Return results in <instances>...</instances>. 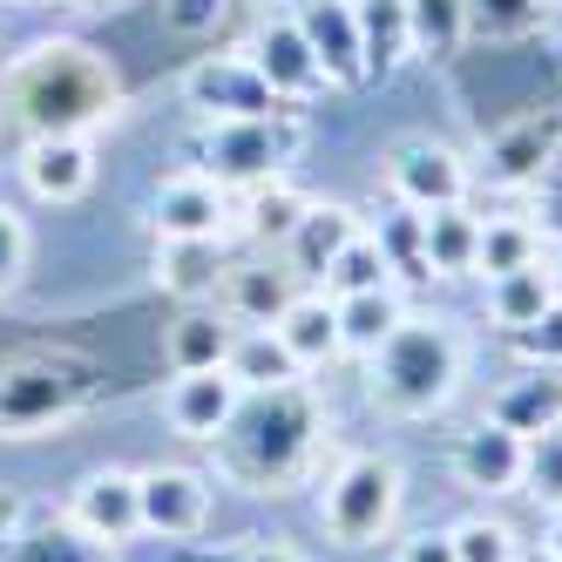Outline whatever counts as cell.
Returning a JSON list of instances; mask_svg holds the SVG:
<instances>
[{
  "label": "cell",
  "instance_id": "obj_31",
  "mask_svg": "<svg viewBox=\"0 0 562 562\" xmlns=\"http://www.w3.org/2000/svg\"><path fill=\"white\" fill-rule=\"evenodd\" d=\"M521 265H542V231L536 217H481V258L474 278H502Z\"/></svg>",
  "mask_w": 562,
  "mask_h": 562
},
{
  "label": "cell",
  "instance_id": "obj_39",
  "mask_svg": "<svg viewBox=\"0 0 562 562\" xmlns=\"http://www.w3.org/2000/svg\"><path fill=\"white\" fill-rule=\"evenodd\" d=\"M27 251H34V237H27V224L0 204V299H8L21 278H27Z\"/></svg>",
  "mask_w": 562,
  "mask_h": 562
},
{
  "label": "cell",
  "instance_id": "obj_40",
  "mask_svg": "<svg viewBox=\"0 0 562 562\" xmlns=\"http://www.w3.org/2000/svg\"><path fill=\"white\" fill-rule=\"evenodd\" d=\"M164 8V21L177 27V34H211L224 14H231V0H156Z\"/></svg>",
  "mask_w": 562,
  "mask_h": 562
},
{
  "label": "cell",
  "instance_id": "obj_27",
  "mask_svg": "<svg viewBox=\"0 0 562 562\" xmlns=\"http://www.w3.org/2000/svg\"><path fill=\"white\" fill-rule=\"evenodd\" d=\"M305 211H312V196L292 190L285 177H271V183H258V190H237V231H245L251 245H285Z\"/></svg>",
  "mask_w": 562,
  "mask_h": 562
},
{
  "label": "cell",
  "instance_id": "obj_36",
  "mask_svg": "<svg viewBox=\"0 0 562 562\" xmlns=\"http://www.w3.org/2000/svg\"><path fill=\"white\" fill-rule=\"evenodd\" d=\"M521 495L536 508H562V427L529 440V461H521Z\"/></svg>",
  "mask_w": 562,
  "mask_h": 562
},
{
  "label": "cell",
  "instance_id": "obj_3",
  "mask_svg": "<svg viewBox=\"0 0 562 562\" xmlns=\"http://www.w3.org/2000/svg\"><path fill=\"white\" fill-rule=\"evenodd\" d=\"M461 373H468V339L448 318H414L407 312V326L367 359V393L393 420H427L461 393Z\"/></svg>",
  "mask_w": 562,
  "mask_h": 562
},
{
  "label": "cell",
  "instance_id": "obj_45",
  "mask_svg": "<svg viewBox=\"0 0 562 562\" xmlns=\"http://www.w3.org/2000/svg\"><path fill=\"white\" fill-rule=\"evenodd\" d=\"M542 271H549V292L562 299V251H555V258H542Z\"/></svg>",
  "mask_w": 562,
  "mask_h": 562
},
{
  "label": "cell",
  "instance_id": "obj_24",
  "mask_svg": "<svg viewBox=\"0 0 562 562\" xmlns=\"http://www.w3.org/2000/svg\"><path fill=\"white\" fill-rule=\"evenodd\" d=\"M420 251H427V278H474L481 258V217L468 204L427 211L420 217Z\"/></svg>",
  "mask_w": 562,
  "mask_h": 562
},
{
  "label": "cell",
  "instance_id": "obj_12",
  "mask_svg": "<svg viewBox=\"0 0 562 562\" xmlns=\"http://www.w3.org/2000/svg\"><path fill=\"white\" fill-rule=\"evenodd\" d=\"M75 529L102 549H123L143 536V488H136V468H89L82 481L68 488V508H61Z\"/></svg>",
  "mask_w": 562,
  "mask_h": 562
},
{
  "label": "cell",
  "instance_id": "obj_5",
  "mask_svg": "<svg viewBox=\"0 0 562 562\" xmlns=\"http://www.w3.org/2000/svg\"><path fill=\"white\" fill-rule=\"evenodd\" d=\"M305 149V115H231V123H204L190 136V170H204L224 190H258L271 177H285Z\"/></svg>",
  "mask_w": 562,
  "mask_h": 562
},
{
  "label": "cell",
  "instance_id": "obj_38",
  "mask_svg": "<svg viewBox=\"0 0 562 562\" xmlns=\"http://www.w3.org/2000/svg\"><path fill=\"white\" fill-rule=\"evenodd\" d=\"M508 346H515L521 367H562V299H549V305H542L536 326L508 333Z\"/></svg>",
  "mask_w": 562,
  "mask_h": 562
},
{
  "label": "cell",
  "instance_id": "obj_17",
  "mask_svg": "<svg viewBox=\"0 0 562 562\" xmlns=\"http://www.w3.org/2000/svg\"><path fill=\"white\" fill-rule=\"evenodd\" d=\"M292 14L305 27L318 68H326V82L333 89H367V55H359V14H352V0H299Z\"/></svg>",
  "mask_w": 562,
  "mask_h": 562
},
{
  "label": "cell",
  "instance_id": "obj_2",
  "mask_svg": "<svg viewBox=\"0 0 562 562\" xmlns=\"http://www.w3.org/2000/svg\"><path fill=\"white\" fill-rule=\"evenodd\" d=\"M211 448H217V474L237 481L245 495H285L312 474L318 448H326V400H318L305 380L245 393L231 427L211 440Z\"/></svg>",
  "mask_w": 562,
  "mask_h": 562
},
{
  "label": "cell",
  "instance_id": "obj_35",
  "mask_svg": "<svg viewBox=\"0 0 562 562\" xmlns=\"http://www.w3.org/2000/svg\"><path fill=\"white\" fill-rule=\"evenodd\" d=\"M448 542H454L461 562H521V536L502 515H461L448 529Z\"/></svg>",
  "mask_w": 562,
  "mask_h": 562
},
{
  "label": "cell",
  "instance_id": "obj_43",
  "mask_svg": "<svg viewBox=\"0 0 562 562\" xmlns=\"http://www.w3.org/2000/svg\"><path fill=\"white\" fill-rule=\"evenodd\" d=\"M536 190H542V204H536V217H542V224H536V231H542V237H562V164H555Z\"/></svg>",
  "mask_w": 562,
  "mask_h": 562
},
{
  "label": "cell",
  "instance_id": "obj_11",
  "mask_svg": "<svg viewBox=\"0 0 562 562\" xmlns=\"http://www.w3.org/2000/svg\"><path fill=\"white\" fill-rule=\"evenodd\" d=\"M245 55H251V68H258L265 82H271V95H278V102H312V95H326V89H333V82H326V68H318V55H312V42H305V27H299V14H292V8L265 14V21L251 27Z\"/></svg>",
  "mask_w": 562,
  "mask_h": 562
},
{
  "label": "cell",
  "instance_id": "obj_32",
  "mask_svg": "<svg viewBox=\"0 0 562 562\" xmlns=\"http://www.w3.org/2000/svg\"><path fill=\"white\" fill-rule=\"evenodd\" d=\"M555 21V0H468V42H529Z\"/></svg>",
  "mask_w": 562,
  "mask_h": 562
},
{
  "label": "cell",
  "instance_id": "obj_29",
  "mask_svg": "<svg viewBox=\"0 0 562 562\" xmlns=\"http://www.w3.org/2000/svg\"><path fill=\"white\" fill-rule=\"evenodd\" d=\"M0 562H115V549L89 542V536L61 515V521H27L21 536H8Z\"/></svg>",
  "mask_w": 562,
  "mask_h": 562
},
{
  "label": "cell",
  "instance_id": "obj_9",
  "mask_svg": "<svg viewBox=\"0 0 562 562\" xmlns=\"http://www.w3.org/2000/svg\"><path fill=\"white\" fill-rule=\"evenodd\" d=\"M555 164H562V115L529 109V115H515V123H502L488 143H481L474 183H488V190H536Z\"/></svg>",
  "mask_w": 562,
  "mask_h": 562
},
{
  "label": "cell",
  "instance_id": "obj_49",
  "mask_svg": "<svg viewBox=\"0 0 562 562\" xmlns=\"http://www.w3.org/2000/svg\"><path fill=\"white\" fill-rule=\"evenodd\" d=\"M542 562H549V555H542Z\"/></svg>",
  "mask_w": 562,
  "mask_h": 562
},
{
  "label": "cell",
  "instance_id": "obj_28",
  "mask_svg": "<svg viewBox=\"0 0 562 562\" xmlns=\"http://www.w3.org/2000/svg\"><path fill=\"white\" fill-rule=\"evenodd\" d=\"M278 339L292 346L299 367H326V359H339V305L326 292H299L292 312L278 318Z\"/></svg>",
  "mask_w": 562,
  "mask_h": 562
},
{
  "label": "cell",
  "instance_id": "obj_10",
  "mask_svg": "<svg viewBox=\"0 0 562 562\" xmlns=\"http://www.w3.org/2000/svg\"><path fill=\"white\" fill-rule=\"evenodd\" d=\"M183 109L196 115V123H231V115H278L292 102H278L271 82L251 68V55H204L190 75H183Z\"/></svg>",
  "mask_w": 562,
  "mask_h": 562
},
{
  "label": "cell",
  "instance_id": "obj_1",
  "mask_svg": "<svg viewBox=\"0 0 562 562\" xmlns=\"http://www.w3.org/2000/svg\"><path fill=\"white\" fill-rule=\"evenodd\" d=\"M123 115V75L89 42H34L0 75V130L34 136H95Z\"/></svg>",
  "mask_w": 562,
  "mask_h": 562
},
{
  "label": "cell",
  "instance_id": "obj_20",
  "mask_svg": "<svg viewBox=\"0 0 562 562\" xmlns=\"http://www.w3.org/2000/svg\"><path fill=\"white\" fill-rule=\"evenodd\" d=\"M359 231H367V224H359L352 204H312V211L299 217V231L285 237V245H278V258H285V265L305 278V285H318V271H326Z\"/></svg>",
  "mask_w": 562,
  "mask_h": 562
},
{
  "label": "cell",
  "instance_id": "obj_18",
  "mask_svg": "<svg viewBox=\"0 0 562 562\" xmlns=\"http://www.w3.org/2000/svg\"><path fill=\"white\" fill-rule=\"evenodd\" d=\"M237 400H245V386H237L224 367H211V373H177L170 393H164V420H170L183 440H204V448H211V440L231 427Z\"/></svg>",
  "mask_w": 562,
  "mask_h": 562
},
{
  "label": "cell",
  "instance_id": "obj_48",
  "mask_svg": "<svg viewBox=\"0 0 562 562\" xmlns=\"http://www.w3.org/2000/svg\"><path fill=\"white\" fill-rule=\"evenodd\" d=\"M555 14H562V0H555Z\"/></svg>",
  "mask_w": 562,
  "mask_h": 562
},
{
  "label": "cell",
  "instance_id": "obj_21",
  "mask_svg": "<svg viewBox=\"0 0 562 562\" xmlns=\"http://www.w3.org/2000/svg\"><path fill=\"white\" fill-rule=\"evenodd\" d=\"M359 14V55H367V82H393L414 61V21L407 0H352Z\"/></svg>",
  "mask_w": 562,
  "mask_h": 562
},
{
  "label": "cell",
  "instance_id": "obj_14",
  "mask_svg": "<svg viewBox=\"0 0 562 562\" xmlns=\"http://www.w3.org/2000/svg\"><path fill=\"white\" fill-rule=\"evenodd\" d=\"M305 292V278L285 265V258H245V265H224L217 278V312L231 318V326H278V318L292 312V299Z\"/></svg>",
  "mask_w": 562,
  "mask_h": 562
},
{
  "label": "cell",
  "instance_id": "obj_15",
  "mask_svg": "<svg viewBox=\"0 0 562 562\" xmlns=\"http://www.w3.org/2000/svg\"><path fill=\"white\" fill-rule=\"evenodd\" d=\"M521 461H529V440L495 427L488 414H481L468 434H454V448H448L454 481L474 488V495H521Z\"/></svg>",
  "mask_w": 562,
  "mask_h": 562
},
{
  "label": "cell",
  "instance_id": "obj_34",
  "mask_svg": "<svg viewBox=\"0 0 562 562\" xmlns=\"http://www.w3.org/2000/svg\"><path fill=\"white\" fill-rule=\"evenodd\" d=\"M549 299H555V292H549V271H542V265H521V271H502V278H488V318H495L502 333L536 326Z\"/></svg>",
  "mask_w": 562,
  "mask_h": 562
},
{
  "label": "cell",
  "instance_id": "obj_23",
  "mask_svg": "<svg viewBox=\"0 0 562 562\" xmlns=\"http://www.w3.org/2000/svg\"><path fill=\"white\" fill-rule=\"evenodd\" d=\"M333 305H339V352H352V359H373L400 326H407V292L400 285L352 292V299H333Z\"/></svg>",
  "mask_w": 562,
  "mask_h": 562
},
{
  "label": "cell",
  "instance_id": "obj_46",
  "mask_svg": "<svg viewBox=\"0 0 562 562\" xmlns=\"http://www.w3.org/2000/svg\"><path fill=\"white\" fill-rule=\"evenodd\" d=\"M14 8H42V0H14Z\"/></svg>",
  "mask_w": 562,
  "mask_h": 562
},
{
  "label": "cell",
  "instance_id": "obj_13",
  "mask_svg": "<svg viewBox=\"0 0 562 562\" xmlns=\"http://www.w3.org/2000/svg\"><path fill=\"white\" fill-rule=\"evenodd\" d=\"M143 536L156 542H196L211 529V474L196 468H143Z\"/></svg>",
  "mask_w": 562,
  "mask_h": 562
},
{
  "label": "cell",
  "instance_id": "obj_30",
  "mask_svg": "<svg viewBox=\"0 0 562 562\" xmlns=\"http://www.w3.org/2000/svg\"><path fill=\"white\" fill-rule=\"evenodd\" d=\"M380 285H400L393 278V265H386V251H380V237L373 231H359L352 245L318 271V285L312 292H326V299H352V292H380Z\"/></svg>",
  "mask_w": 562,
  "mask_h": 562
},
{
  "label": "cell",
  "instance_id": "obj_8",
  "mask_svg": "<svg viewBox=\"0 0 562 562\" xmlns=\"http://www.w3.org/2000/svg\"><path fill=\"white\" fill-rule=\"evenodd\" d=\"M149 231L156 245H217L237 231V190L211 183L204 170H177L149 190Z\"/></svg>",
  "mask_w": 562,
  "mask_h": 562
},
{
  "label": "cell",
  "instance_id": "obj_7",
  "mask_svg": "<svg viewBox=\"0 0 562 562\" xmlns=\"http://www.w3.org/2000/svg\"><path fill=\"white\" fill-rule=\"evenodd\" d=\"M386 190L393 204L407 211H448V204H468L474 190V164L454 149V143H434V136H400L386 149Z\"/></svg>",
  "mask_w": 562,
  "mask_h": 562
},
{
  "label": "cell",
  "instance_id": "obj_25",
  "mask_svg": "<svg viewBox=\"0 0 562 562\" xmlns=\"http://www.w3.org/2000/svg\"><path fill=\"white\" fill-rule=\"evenodd\" d=\"M224 373L245 386V393H265V386H292L305 380V367L292 359V346L278 339V326H237V346L224 359Z\"/></svg>",
  "mask_w": 562,
  "mask_h": 562
},
{
  "label": "cell",
  "instance_id": "obj_44",
  "mask_svg": "<svg viewBox=\"0 0 562 562\" xmlns=\"http://www.w3.org/2000/svg\"><path fill=\"white\" fill-rule=\"evenodd\" d=\"M542 555L562 562V508H549V529H542Z\"/></svg>",
  "mask_w": 562,
  "mask_h": 562
},
{
  "label": "cell",
  "instance_id": "obj_4",
  "mask_svg": "<svg viewBox=\"0 0 562 562\" xmlns=\"http://www.w3.org/2000/svg\"><path fill=\"white\" fill-rule=\"evenodd\" d=\"M102 386H109L102 367L68 346H34V352L0 359V440H34V434L82 420L102 400Z\"/></svg>",
  "mask_w": 562,
  "mask_h": 562
},
{
  "label": "cell",
  "instance_id": "obj_37",
  "mask_svg": "<svg viewBox=\"0 0 562 562\" xmlns=\"http://www.w3.org/2000/svg\"><path fill=\"white\" fill-rule=\"evenodd\" d=\"M373 237H380V251H386V265H393L400 278H427V251H420V211L393 204V211H386V224H380Z\"/></svg>",
  "mask_w": 562,
  "mask_h": 562
},
{
  "label": "cell",
  "instance_id": "obj_41",
  "mask_svg": "<svg viewBox=\"0 0 562 562\" xmlns=\"http://www.w3.org/2000/svg\"><path fill=\"white\" fill-rule=\"evenodd\" d=\"M177 562H305V555L278 542H231V549H183Z\"/></svg>",
  "mask_w": 562,
  "mask_h": 562
},
{
  "label": "cell",
  "instance_id": "obj_33",
  "mask_svg": "<svg viewBox=\"0 0 562 562\" xmlns=\"http://www.w3.org/2000/svg\"><path fill=\"white\" fill-rule=\"evenodd\" d=\"M414 61H454L468 48V0H407Z\"/></svg>",
  "mask_w": 562,
  "mask_h": 562
},
{
  "label": "cell",
  "instance_id": "obj_6",
  "mask_svg": "<svg viewBox=\"0 0 562 562\" xmlns=\"http://www.w3.org/2000/svg\"><path fill=\"white\" fill-rule=\"evenodd\" d=\"M400 495H407L400 461L380 454V448H352L326 474V488H318V529H326L339 549H373V542L393 536Z\"/></svg>",
  "mask_w": 562,
  "mask_h": 562
},
{
  "label": "cell",
  "instance_id": "obj_22",
  "mask_svg": "<svg viewBox=\"0 0 562 562\" xmlns=\"http://www.w3.org/2000/svg\"><path fill=\"white\" fill-rule=\"evenodd\" d=\"M237 346V326L217 312V305H183V318L164 333V359H170V373H211L224 367Z\"/></svg>",
  "mask_w": 562,
  "mask_h": 562
},
{
  "label": "cell",
  "instance_id": "obj_19",
  "mask_svg": "<svg viewBox=\"0 0 562 562\" xmlns=\"http://www.w3.org/2000/svg\"><path fill=\"white\" fill-rule=\"evenodd\" d=\"M488 420L536 440V434H555L562 427V367H529L521 380L495 386L488 393Z\"/></svg>",
  "mask_w": 562,
  "mask_h": 562
},
{
  "label": "cell",
  "instance_id": "obj_26",
  "mask_svg": "<svg viewBox=\"0 0 562 562\" xmlns=\"http://www.w3.org/2000/svg\"><path fill=\"white\" fill-rule=\"evenodd\" d=\"M224 237L217 245H156V292H170L183 305H211L224 278Z\"/></svg>",
  "mask_w": 562,
  "mask_h": 562
},
{
  "label": "cell",
  "instance_id": "obj_42",
  "mask_svg": "<svg viewBox=\"0 0 562 562\" xmlns=\"http://www.w3.org/2000/svg\"><path fill=\"white\" fill-rule=\"evenodd\" d=\"M393 562H461V555H454L448 529H420V536H407V542L393 549Z\"/></svg>",
  "mask_w": 562,
  "mask_h": 562
},
{
  "label": "cell",
  "instance_id": "obj_16",
  "mask_svg": "<svg viewBox=\"0 0 562 562\" xmlns=\"http://www.w3.org/2000/svg\"><path fill=\"white\" fill-rule=\"evenodd\" d=\"M21 183L42 204H82L95 190V136H34L21 143Z\"/></svg>",
  "mask_w": 562,
  "mask_h": 562
},
{
  "label": "cell",
  "instance_id": "obj_47",
  "mask_svg": "<svg viewBox=\"0 0 562 562\" xmlns=\"http://www.w3.org/2000/svg\"><path fill=\"white\" fill-rule=\"evenodd\" d=\"M82 8H109V0H82Z\"/></svg>",
  "mask_w": 562,
  "mask_h": 562
}]
</instances>
